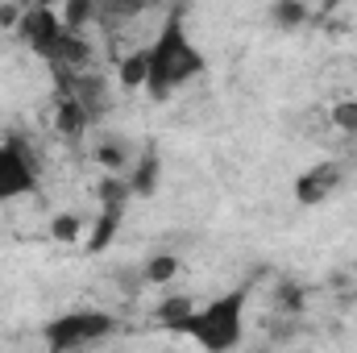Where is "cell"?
Listing matches in <instances>:
<instances>
[{
	"label": "cell",
	"mask_w": 357,
	"mask_h": 353,
	"mask_svg": "<svg viewBox=\"0 0 357 353\" xmlns=\"http://www.w3.org/2000/svg\"><path fill=\"white\" fill-rule=\"evenodd\" d=\"M84 229H88V220H84V216H75V212H59V216L50 220V237H54L59 246H79Z\"/></svg>",
	"instance_id": "cell-10"
},
{
	"label": "cell",
	"mask_w": 357,
	"mask_h": 353,
	"mask_svg": "<svg viewBox=\"0 0 357 353\" xmlns=\"http://www.w3.org/2000/svg\"><path fill=\"white\" fill-rule=\"evenodd\" d=\"M33 4H46V8H59L63 0H33Z\"/></svg>",
	"instance_id": "cell-18"
},
{
	"label": "cell",
	"mask_w": 357,
	"mask_h": 353,
	"mask_svg": "<svg viewBox=\"0 0 357 353\" xmlns=\"http://www.w3.org/2000/svg\"><path fill=\"white\" fill-rule=\"evenodd\" d=\"M59 13H63V25H67V29H84L88 21H96L100 0H63Z\"/></svg>",
	"instance_id": "cell-12"
},
{
	"label": "cell",
	"mask_w": 357,
	"mask_h": 353,
	"mask_svg": "<svg viewBox=\"0 0 357 353\" xmlns=\"http://www.w3.org/2000/svg\"><path fill=\"white\" fill-rule=\"evenodd\" d=\"M142 278L146 287H171L178 278V254H150L142 262Z\"/></svg>",
	"instance_id": "cell-8"
},
{
	"label": "cell",
	"mask_w": 357,
	"mask_h": 353,
	"mask_svg": "<svg viewBox=\"0 0 357 353\" xmlns=\"http://www.w3.org/2000/svg\"><path fill=\"white\" fill-rule=\"evenodd\" d=\"M191 308H195V303H191L187 295H171V299H162V303L154 308V316H158V320H162L167 329H178V324H183V320L191 316Z\"/></svg>",
	"instance_id": "cell-14"
},
{
	"label": "cell",
	"mask_w": 357,
	"mask_h": 353,
	"mask_svg": "<svg viewBox=\"0 0 357 353\" xmlns=\"http://www.w3.org/2000/svg\"><path fill=\"white\" fill-rule=\"evenodd\" d=\"M21 25V8L17 4H0V29H17Z\"/></svg>",
	"instance_id": "cell-17"
},
{
	"label": "cell",
	"mask_w": 357,
	"mask_h": 353,
	"mask_svg": "<svg viewBox=\"0 0 357 353\" xmlns=\"http://www.w3.org/2000/svg\"><path fill=\"white\" fill-rule=\"evenodd\" d=\"M245 308H250V287L241 283V287L212 295L208 303L191 308V316L178 324V333H187L208 353H229L245 341Z\"/></svg>",
	"instance_id": "cell-2"
},
{
	"label": "cell",
	"mask_w": 357,
	"mask_h": 353,
	"mask_svg": "<svg viewBox=\"0 0 357 353\" xmlns=\"http://www.w3.org/2000/svg\"><path fill=\"white\" fill-rule=\"evenodd\" d=\"M38 191V154L21 133H8L0 142V204L25 200Z\"/></svg>",
	"instance_id": "cell-4"
},
{
	"label": "cell",
	"mask_w": 357,
	"mask_h": 353,
	"mask_svg": "<svg viewBox=\"0 0 357 353\" xmlns=\"http://www.w3.org/2000/svg\"><path fill=\"white\" fill-rule=\"evenodd\" d=\"M328 117H333V125H337L345 137H357V100H337Z\"/></svg>",
	"instance_id": "cell-15"
},
{
	"label": "cell",
	"mask_w": 357,
	"mask_h": 353,
	"mask_svg": "<svg viewBox=\"0 0 357 353\" xmlns=\"http://www.w3.org/2000/svg\"><path fill=\"white\" fill-rule=\"evenodd\" d=\"M88 121H91V112L75 100V96H71V91H67V96H63V104H59V129H63L67 137H79V133L88 129Z\"/></svg>",
	"instance_id": "cell-9"
},
{
	"label": "cell",
	"mask_w": 357,
	"mask_h": 353,
	"mask_svg": "<svg viewBox=\"0 0 357 353\" xmlns=\"http://www.w3.org/2000/svg\"><path fill=\"white\" fill-rule=\"evenodd\" d=\"M146 50H150L146 91H150L154 100H171L178 88H187V84H191L195 75H204V67H208V59L199 54V46H195L191 33H187L183 13H171V17L158 25L154 42H150Z\"/></svg>",
	"instance_id": "cell-1"
},
{
	"label": "cell",
	"mask_w": 357,
	"mask_h": 353,
	"mask_svg": "<svg viewBox=\"0 0 357 353\" xmlns=\"http://www.w3.org/2000/svg\"><path fill=\"white\" fill-rule=\"evenodd\" d=\"M158 171H162L158 154H146V158L137 163V175L129 179V191H133V195H154V191H158Z\"/></svg>",
	"instance_id": "cell-11"
},
{
	"label": "cell",
	"mask_w": 357,
	"mask_h": 353,
	"mask_svg": "<svg viewBox=\"0 0 357 353\" xmlns=\"http://www.w3.org/2000/svg\"><path fill=\"white\" fill-rule=\"evenodd\" d=\"M270 17H274L282 29H299V25L312 17V8H307V0H274Z\"/></svg>",
	"instance_id": "cell-13"
},
{
	"label": "cell",
	"mask_w": 357,
	"mask_h": 353,
	"mask_svg": "<svg viewBox=\"0 0 357 353\" xmlns=\"http://www.w3.org/2000/svg\"><path fill=\"white\" fill-rule=\"evenodd\" d=\"M17 38L33 50V54H42V59H59V46H63V38H67V25H63V13L59 8H46V4H33V8H25L21 13V25H17Z\"/></svg>",
	"instance_id": "cell-5"
},
{
	"label": "cell",
	"mask_w": 357,
	"mask_h": 353,
	"mask_svg": "<svg viewBox=\"0 0 357 353\" xmlns=\"http://www.w3.org/2000/svg\"><path fill=\"white\" fill-rule=\"evenodd\" d=\"M320 4H324V8H328V13H333V8H337V4H341V0H320Z\"/></svg>",
	"instance_id": "cell-19"
},
{
	"label": "cell",
	"mask_w": 357,
	"mask_h": 353,
	"mask_svg": "<svg viewBox=\"0 0 357 353\" xmlns=\"http://www.w3.org/2000/svg\"><path fill=\"white\" fill-rule=\"evenodd\" d=\"M345 183V171H341V163H333V158H324V163H312L303 175H295V204H303V208H316V204H324L337 187Z\"/></svg>",
	"instance_id": "cell-6"
},
{
	"label": "cell",
	"mask_w": 357,
	"mask_h": 353,
	"mask_svg": "<svg viewBox=\"0 0 357 353\" xmlns=\"http://www.w3.org/2000/svg\"><path fill=\"white\" fill-rule=\"evenodd\" d=\"M116 320L100 308H75V312H63L54 320H46L42 329V341L46 350L54 353H71V350H84V345H100L104 337H112Z\"/></svg>",
	"instance_id": "cell-3"
},
{
	"label": "cell",
	"mask_w": 357,
	"mask_h": 353,
	"mask_svg": "<svg viewBox=\"0 0 357 353\" xmlns=\"http://www.w3.org/2000/svg\"><path fill=\"white\" fill-rule=\"evenodd\" d=\"M146 75H150V50L146 46H137V50L116 59V84L125 91H142L146 88Z\"/></svg>",
	"instance_id": "cell-7"
},
{
	"label": "cell",
	"mask_w": 357,
	"mask_h": 353,
	"mask_svg": "<svg viewBox=\"0 0 357 353\" xmlns=\"http://www.w3.org/2000/svg\"><path fill=\"white\" fill-rule=\"evenodd\" d=\"M96 163H100L104 171H112V175H116V171L129 163V154H125V142H121V137H116V142H104V146L96 150Z\"/></svg>",
	"instance_id": "cell-16"
}]
</instances>
